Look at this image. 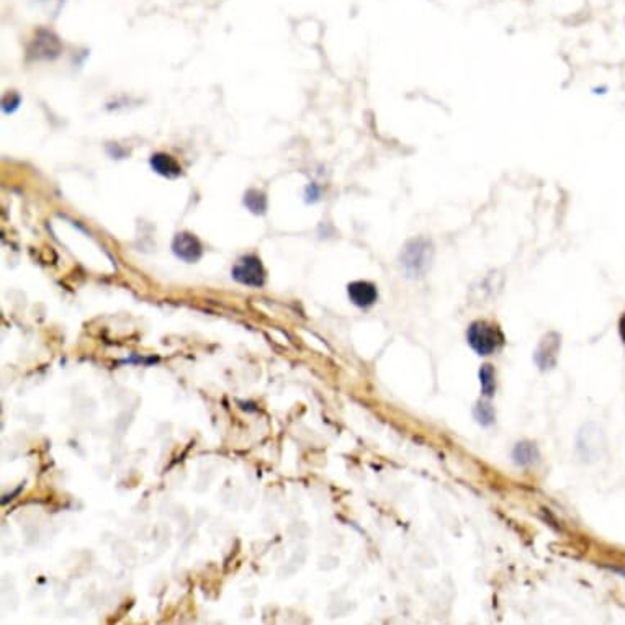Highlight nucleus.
<instances>
[{
    "mask_svg": "<svg viewBox=\"0 0 625 625\" xmlns=\"http://www.w3.org/2000/svg\"><path fill=\"white\" fill-rule=\"evenodd\" d=\"M434 257V246L429 239L414 238L404 244L399 256V264L404 274L411 279L424 277Z\"/></svg>",
    "mask_w": 625,
    "mask_h": 625,
    "instance_id": "f257e3e1",
    "label": "nucleus"
},
{
    "mask_svg": "<svg viewBox=\"0 0 625 625\" xmlns=\"http://www.w3.org/2000/svg\"><path fill=\"white\" fill-rule=\"evenodd\" d=\"M467 339L478 356H491L504 344V336L498 325L489 321H473L467 331Z\"/></svg>",
    "mask_w": 625,
    "mask_h": 625,
    "instance_id": "f03ea898",
    "label": "nucleus"
},
{
    "mask_svg": "<svg viewBox=\"0 0 625 625\" xmlns=\"http://www.w3.org/2000/svg\"><path fill=\"white\" fill-rule=\"evenodd\" d=\"M231 275L238 284L252 286V288H259L265 284V269L262 260L257 256H252V254L239 259L231 270Z\"/></svg>",
    "mask_w": 625,
    "mask_h": 625,
    "instance_id": "7ed1b4c3",
    "label": "nucleus"
},
{
    "mask_svg": "<svg viewBox=\"0 0 625 625\" xmlns=\"http://www.w3.org/2000/svg\"><path fill=\"white\" fill-rule=\"evenodd\" d=\"M172 252L177 259L184 260L187 264H194L203 256V246L200 239L195 234L182 231L177 233L172 241Z\"/></svg>",
    "mask_w": 625,
    "mask_h": 625,
    "instance_id": "20e7f679",
    "label": "nucleus"
},
{
    "mask_svg": "<svg viewBox=\"0 0 625 625\" xmlns=\"http://www.w3.org/2000/svg\"><path fill=\"white\" fill-rule=\"evenodd\" d=\"M561 347V337L556 332H549L542 337L537 349H535L534 361L540 370H550L556 366Z\"/></svg>",
    "mask_w": 625,
    "mask_h": 625,
    "instance_id": "39448f33",
    "label": "nucleus"
},
{
    "mask_svg": "<svg viewBox=\"0 0 625 625\" xmlns=\"http://www.w3.org/2000/svg\"><path fill=\"white\" fill-rule=\"evenodd\" d=\"M349 300L358 308H370L378 300V290L372 282L366 280H357L347 285Z\"/></svg>",
    "mask_w": 625,
    "mask_h": 625,
    "instance_id": "423d86ee",
    "label": "nucleus"
},
{
    "mask_svg": "<svg viewBox=\"0 0 625 625\" xmlns=\"http://www.w3.org/2000/svg\"><path fill=\"white\" fill-rule=\"evenodd\" d=\"M151 169H153L156 174L168 177V179H175L182 174V168L177 160L172 158L170 154L165 153H156L151 156L149 159Z\"/></svg>",
    "mask_w": 625,
    "mask_h": 625,
    "instance_id": "0eeeda50",
    "label": "nucleus"
},
{
    "mask_svg": "<svg viewBox=\"0 0 625 625\" xmlns=\"http://www.w3.org/2000/svg\"><path fill=\"white\" fill-rule=\"evenodd\" d=\"M35 56L36 57H46V59H51V57H56L59 54L61 51V45L57 41L56 36L49 31H38L35 38Z\"/></svg>",
    "mask_w": 625,
    "mask_h": 625,
    "instance_id": "6e6552de",
    "label": "nucleus"
},
{
    "mask_svg": "<svg viewBox=\"0 0 625 625\" xmlns=\"http://www.w3.org/2000/svg\"><path fill=\"white\" fill-rule=\"evenodd\" d=\"M513 458L519 467H532L540 460L539 447L530 440L519 442L513 450Z\"/></svg>",
    "mask_w": 625,
    "mask_h": 625,
    "instance_id": "1a4fd4ad",
    "label": "nucleus"
},
{
    "mask_svg": "<svg viewBox=\"0 0 625 625\" xmlns=\"http://www.w3.org/2000/svg\"><path fill=\"white\" fill-rule=\"evenodd\" d=\"M583 436H585V445L580 444V449H586L585 457L597 455L599 449H602L604 447L601 429H597L595 426H588L586 429L583 431Z\"/></svg>",
    "mask_w": 625,
    "mask_h": 625,
    "instance_id": "9d476101",
    "label": "nucleus"
},
{
    "mask_svg": "<svg viewBox=\"0 0 625 625\" xmlns=\"http://www.w3.org/2000/svg\"><path fill=\"white\" fill-rule=\"evenodd\" d=\"M244 206L254 215H264L265 210H267V197H265L264 192H259L256 189L247 190L244 194Z\"/></svg>",
    "mask_w": 625,
    "mask_h": 625,
    "instance_id": "9b49d317",
    "label": "nucleus"
},
{
    "mask_svg": "<svg viewBox=\"0 0 625 625\" xmlns=\"http://www.w3.org/2000/svg\"><path fill=\"white\" fill-rule=\"evenodd\" d=\"M480 383L481 393L486 398H491L496 393V373H494V368L489 363L480 368Z\"/></svg>",
    "mask_w": 625,
    "mask_h": 625,
    "instance_id": "f8f14e48",
    "label": "nucleus"
},
{
    "mask_svg": "<svg viewBox=\"0 0 625 625\" xmlns=\"http://www.w3.org/2000/svg\"><path fill=\"white\" fill-rule=\"evenodd\" d=\"M473 414H475V419L481 426L493 424L494 418H496V413H494L493 406L488 401H478L475 409H473Z\"/></svg>",
    "mask_w": 625,
    "mask_h": 625,
    "instance_id": "ddd939ff",
    "label": "nucleus"
},
{
    "mask_svg": "<svg viewBox=\"0 0 625 625\" xmlns=\"http://www.w3.org/2000/svg\"><path fill=\"white\" fill-rule=\"evenodd\" d=\"M20 102H22V98H20V95H17V93H8V95H5L4 100H2L4 112L5 113L15 112L18 108Z\"/></svg>",
    "mask_w": 625,
    "mask_h": 625,
    "instance_id": "4468645a",
    "label": "nucleus"
},
{
    "mask_svg": "<svg viewBox=\"0 0 625 625\" xmlns=\"http://www.w3.org/2000/svg\"><path fill=\"white\" fill-rule=\"evenodd\" d=\"M320 195H321L320 187H317L316 184H310L308 187H306V192H305L306 203H315V201H317V200H320Z\"/></svg>",
    "mask_w": 625,
    "mask_h": 625,
    "instance_id": "2eb2a0df",
    "label": "nucleus"
},
{
    "mask_svg": "<svg viewBox=\"0 0 625 625\" xmlns=\"http://www.w3.org/2000/svg\"><path fill=\"white\" fill-rule=\"evenodd\" d=\"M619 336H621L622 344H625V312L621 316V320H619Z\"/></svg>",
    "mask_w": 625,
    "mask_h": 625,
    "instance_id": "dca6fc26",
    "label": "nucleus"
},
{
    "mask_svg": "<svg viewBox=\"0 0 625 625\" xmlns=\"http://www.w3.org/2000/svg\"><path fill=\"white\" fill-rule=\"evenodd\" d=\"M604 90H606V87H601V88H595V93H604Z\"/></svg>",
    "mask_w": 625,
    "mask_h": 625,
    "instance_id": "f3484780",
    "label": "nucleus"
}]
</instances>
